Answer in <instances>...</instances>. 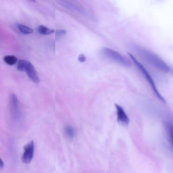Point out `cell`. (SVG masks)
<instances>
[{"instance_id":"obj_9","label":"cell","mask_w":173,"mask_h":173,"mask_svg":"<svg viewBox=\"0 0 173 173\" xmlns=\"http://www.w3.org/2000/svg\"><path fill=\"white\" fill-rule=\"evenodd\" d=\"M38 32L43 35H47L55 32L54 30L50 29L47 27L42 25H40L38 27Z\"/></svg>"},{"instance_id":"obj_5","label":"cell","mask_w":173,"mask_h":173,"mask_svg":"<svg viewBox=\"0 0 173 173\" xmlns=\"http://www.w3.org/2000/svg\"><path fill=\"white\" fill-rule=\"evenodd\" d=\"M25 71L29 78L33 82L37 84L40 82L38 73L33 64L28 61L26 60Z\"/></svg>"},{"instance_id":"obj_15","label":"cell","mask_w":173,"mask_h":173,"mask_svg":"<svg viewBox=\"0 0 173 173\" xmlns=\"http://www.w3.org/2000/svg\"><path fill=\"white\" fill-rule=\"evenodd\" d=\"M78 60L81 62H85L86 60V58L85 56L83 54H81L78 57Z\"/></svg>"},{"instance_id":"obj_3","label":"cell","mask_w":173,"mask_h":173,"mask_svg":"<svg viewBox=\"0 0 173 173\" xmlns=\"http://www.w3.org/2000/svg\"><path fill=\"white\" fill-rule=\"evenodd\" d=\"M128 55L131 57L132 60L133 61L134 63L136 65L138 69H140V72L143 74L146 79H147L148 82L150 85L156 96H157L159 99L165 104L166 103L165 100L159 93L156 87L155 86L153 79H152L150 74L148 73L147 70L145 69L144 67L138 61L136 58L133 55H132L130 53H128Z\"/></svg>"},{"instance_id":"obj_4","label":"cell","mask_w":173,"mask_h":173,"mask_svg":"<svg viewBox=\"0 0 173 173\" xmlns=\"http://www.w3.org/2000/svg\"><path fill=\"white\" fill-rule=\"evenodd\" d=\"M24 152L22 157V161L24 163L28 164L31 162L33 158L34 151V144L33 141L29 142L24 147Z\"/></svg>"},{"instance_id":"obj_13","label":"cell","mask_w":173,"mask_h":173,"mask_svg":"<svg viewBox=\"0 0 173 173\" xmlns=\"http://www.w3.org/2000/svg\"><path fill=\"white\" fill-rule=\"evenodd\" d=\"M25 64L26 60H19L18 62V66H17L18 69L21 72L25 71Z\"/></svg>"},{"instance_id":"obj_14","label":"cell","mask_w":173,"mask_h":173,"mask_svg":"<svg viewBox=\"0 0 173 173\" xmlns=\"http://www.w3.org/2000/svg\"><path fill=\"white\" fill-rule=\"evenodd\" d=\"M66 31L65 30L61 29L57 30L56 32V35L57 36H61L65 35Z\"/></svg>"},{"instance_id":"obj_12","label":"cell","mask_w":173,"mask_h":173,"mask_svg":"<svg viewBox=\"0 0 173 173\" xmlns=\"http://www.w3.org/2000/svg\"><path fill=\"white\" fill-rule=\"evenodd\" d=\"M65 132L67 136L70 138H73L75 135V132L72 127L67 126L65 128Z\"/></svg>"},{"instance_id":"obj_8","label":"cell","mask_w":173,"mask_h":173,"mask_svg":"<svg viewBox=\"0 0 173 173\" xmlns=\"http://www.w3.org/2000/svg\"><path fill=\"white\" fill-rule=\"evenodd\" d=\"M3 61L8 65L12 66L15 65L18 62V59L14 56L8 55L3 57Z\"/></svg>"},{"instance_id":"obj_11","label":"cell","mask_w":173,"mask_h":173,"mask_svg":"<svg viewBox=\"0 0 173 173\" xmlns=\"http://www.w3.org/2000/svg\"><path fill=\"white\" fill-rule=\"evenodd\" d=\"M18 28L20 31L24 34H29L33 32V29L23 25L18 24Z\"/></svg>"},{"instance_id":"obj_10","label":"cell","mask_w":173,"mask_h":173,"mask_svg":"<svg viewBox=\"0 0 173 173\" xmlns=\"http://www.w3.org/2000/svg\"><path fill=\"white\" fill-rule=\"evenodd\" d=\"M164 124L169 139H170L171 141V142H172V125L168 122H165Z\"/></svg>"},{"instance_id":"obj_7","label":"cell","mask_w":173,"mask_h":173,"mask_svg":"<svg viewBox=\"0 0 173 173\" xmlns=\"http://www.w3.org/2000/svg\"><path fill=\"white\" fill-rule=\"evenodd\" d=\"M10 100V108L13 118L15 120H18L20 116L18 98L15 94H13Z\"/></svg>"},{"instance_id":"obj_16","label":"cell","mask_w":173,"mask_h":173,"mask_svg":"<svg viewBox=\"0 0 173 173\" xmlns=\"http://www.w3.org/2000/svg\"><path fill=\"white\" fill-rule=\"evenodd\" d=\"M4 166V163L2 159L0 158V169L2 168Z\"/></svg>"},{"instance_id":"obj_2","label":"cell","mask_w":173,"mask_h":173,"mask_svg":"<svg viewBox=\"0 0 173 173\" xmlns=\"http://www.w3.org/2000/svg\"><path fill=\"white\" fill-rule=\"evenodd\" d=\"M101 55L108 60L116 62L124 66L130 67L131 63L129 59L114 50L104 47L101 50Z\"/></svg>"},{"instance_id":"obj_6","label":"cell","mask_w":173,"mask_h":173,"mask_svg":"<svg viewBox=\"0 0 173 173\" xmlns=\"http://www.w3.org/2000/svg\"><path fill=\"white\" fill-rule=\"evenodd\" d=\"M117 114V120L118 123L124 126H128L130 123V120L128 115L125 113L123 108L120 105L115 104Z\"/></svg>"},{"instance_id":"obj_1","label":"cell","mask_w":173,"mask_h":173,"mask_svg":"<svg viewBox=\"0 0 173 173\" xmlns=\"http://www.w3.org/2000/svg\"><path fill=\"white\" fill-rule=\"evenodd\" d=\"M134 49L139 55L152 66L164 72L170 71V67L167 64L153 53L139 46H134Z\"/></svg>"}]
</instances>
